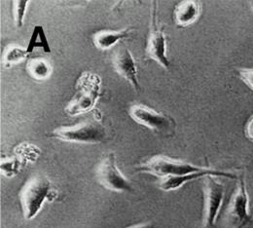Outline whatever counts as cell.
<instances>
[{"instance_id":"1","label":"cell","mask_w":253,"mask_h":228,"mask_svg":"<svg viewBox=\"0 0 253 228\" xmlns=\"http://www.w3.org/2000/svg\"><path fill=\"white\" fill-rule=\"evenodd\" d=\"M100 85L98 75L91 72L82 73L76 82L74 96L65 108L66 113L75 116L92 110L99 97Z\"/></svg>"},{"instance_id":"2","label":"cell","mask_w":253,"mask_h":228,"mask_svg":"<svg viewBox=\"0 0 253 228\" xmlns=\"http://www.w3.org/2000/svg\"><path fill=\"white\" fill-rule=\"evenodd\" d=\"M52 183L44 175L32 178L21 191L20 199L25 219L31 221L40 212L45 200L51 197Z\"/></svg>"},{"instance_id":"3","label":"cell","mask_w":253,"mask_h":228,"mask_svg":"<svg viewBox=\"0 0 253 228\" xmlns=\"http://www.w3.org/2000/svg\"><path fill=\"white\" fill-rule=\"evenodd\" d=\"M106 135L105 127L97 119H91L75 126L58 128L50 137L68 142L99 143L105 140Z\"/></svg>"},{"instance_id":"4","label":"cell","mask_w":253,"mask_h":228,"mask_svg":"<svg viewBox=\"0 0 253 228\" xmlns=\"http://www.w3.org/2000/svg\"><path fill=\"white\" fill-rule=\"evenodd\" d=\"M136 170L138 172L149 173L161 179H165L193 173H201L207 171L208 169L178 160H173L163 155H157L138 166Z\"/></svg>"},{"instance_id":"5","label":"cell","mask_w":253,"mask_h":228,"mask_svg":"<svg viewBox=\"0 0 253 228\" xmlns=\"http://www.w3.org/2000/svg\"><path fill=\"white\" fill-rule=\"evenodd\" d=\"M96 176L105 188L117 192H133V187L117 167L114 153L107 154L97 167Z\"/></svg>"},{"instance_id":"6","label":"cell","mask_w":253,"mask_h":228,"mask_svg":"<svg viewBox=\"0 0 253 228\" xmlns=\"http://www.w3.org/2000/svg\"><path fill=\"white\" fill-rule=\"evenodd\" d=\"M204 185V225L207 228H211L215 225L221 208L225 187L213 176L206 177Z\"/></svg>"},{"instance_id":"7","label":"cell","mask_w":253,"mask_h":228,"mask_svg":"<svg viewBox=\"0 0 253 228\" xmlns=\"http://www.w3.org/2000/svg\"><path fill=\"white\" fill-rule=\"evenodd\" d=\"M128 113L136 123L158 133L171 134L175 128L172 118L145 105L133 104L129 107Z\"/></svg>"},{"instance_id":"8","label":"cell","mask_w":253,"mask_h":228,"mask_svg":"<svg viewBox=\"0 0 253 228\" xmlns=\"http://www.w3.org/2000/svg\"><path fill=\"white\" fill-rule=\"evenodd\" d=\"M249 194L247 191L244 177L242 176L239 179L237 190L232 197L226 212L227 224L231 228H242L249 222Z\"/></svg>"},{"instance_id":"9","label":"cell","mask_w":253,"mask_h":228,"mask_svg":"<svg viewBox=\"0 0 253 228\" xmlns=\"http://www.w3.org/2000/svg\"><path fill=\"white\" fill-rule=\"evenodd\" d=\"M151 28L146 45V56L157 62L166 69L169 67V61L167 57L166 36L162 28H159L157 21V4L153 2L151 10Z\"/></svg>"},{"instance_id":"10","label":"cell","mask_w":253,"mask_h":228,"mask_svg":"<svg viewBox=\"0 0 253 228\" xmlns=\"http://www.w3.org/2000/svg\"><path fill=\"white\" fill-rule=\"evenodd\" d=\"M113 66L117 73L128 81L135 91H140L135 61L126 47H120L113 55Z\"/></svg>"},{"instance_id":"11","label":"cell","mask_w":253,"mask_h":228,"mask_svg":"<svg viewBox=\"0 0 253 228\" xmlns=\"http://www.w3.org/2000/svg\"><path fill=\"white\" fill-rule=\"evenodd\" d=\"M208 176L224 177L232 180H235L238 178L235 174H232V173L208 169L207 171L201 172V173H193V174H188V175L179 176V177H170V178L161 179V181L159 182V187L165 191H171L181 187L183 184H185L188 182H192L201 178H206Z\"/></svg>"},{"instance_id":"12","label":"cell","mask_w":253,"mask_h":228,"mask_svg":"<svg viewBox=\"0 0 253 228\" xmlns=\"http://www.w3.org/2000/svg\"><path fill=\"white\" fill-rule=\"evenodd\" d=\"M200 4L196 1H182L174 9V21L180 28L188 27L200 16Z\"/></svg>"},{"instance_id":"13","label":"cell","mask_w":253,"mask_h":228,"mask_svg":"<svg viewBox=\"0 0 253 228\" xmlns=\"http://www.w3.org/2000/svg\"><path fill=\"white\" fill-rule=\"evenodd\" d=\"M132 32V29H125L119 32H99L95 33L94 36V43L95 47L100 50H107L115 45L118 41L127 38Z\"/></svg>"},{"instance_id":"14","label":"cell","mask_w":253,"mask_h":228,"mask_svg":"<svg viewBox=\"0 0 253 228\" xmlns=\"http://www.w3.org/2000/svg\"><path fill=\"white\" fill-rule=\"evenodd\" d=\"M28 70L34 79L42 81L47 79L51 75L52 67L47 61L36 58V59H32L29 62Z\"/></svg>"},{"instance_id":"15","label":"cell","mask_w":253,"mask_h":228,"mask_svg":"<svg viewBox=\"0 0 253 228\" xmlns=\"http://www.w3.org/2000/svg\"><path fill=\"white\" fill-rule=\"evenodd\" d=\"M29 50L28 49H23L18 46H10L9 48L6 49L5 53V64L6 65H13L16 63L21 62L24 60L28 55H29Z\"/></svg>"},{"instance_id":"16","label":"cell","mask_w":253,"mask_h":228,"mask_svg":"<svg viewBox=\"0 0 253 228\" xmlns=\"http://www.w3.org/2000/svg\"><path fill=\"white\" fill-rule=\"evenodd\" d=\"M38 46L45 48L47 52L49 50L48 43L46 41V37H45L44 33H43V31L40 27H37L34 30V33L32 34V40H31V43H30V47L28 48V50H29V52H32V49L34 47H38Z\"/></svg>"},{"instance_id":"17","label":"cell","mask_w":253,"mask_h":228,"mask_svg":"<svg viewBox=\"0 0 253 228\" xmlns=\"http://www.w3.org/2000/svg\"><path fill=\"white\" fill-rule=\"evenodd\" d=\"M29 2L28 1H15L14 3V14H15V22L18 28H21L24 24V19L27 12Z\"/></svg>"},{"instance_id":"18","label":"cell","mask_w":253,"mask_h":228,"mask_svg":"<svg viewBox=\"0 0 253 228\" xmlns=\"http://www.w3.org/2000/svg\"><path fill=\"white\" fill-rule=\"evenodd\" d=\"M239 75L241 79L253 90V68H243L239 69Z\"/></svg>"},{"instance_id":"19","label":"cell","mask_w":253,"mask_h":228,"mask_svg":"<svg viewBox=\"0 0 253 228\" xmlns=\"http://www.w3.org/2000/svg\"><path fill=\"white\" fill-rule=\"evenodd\" d=\"M246 134H247V137L253 141V116L250 119V121L247 124Z\"/></svg>"},{"instance_id":"20","label":"cell","mask_w":253,"mask_h":228,"mask_svg":"<svg viewBox=\"0 0 253 228\" xmlns=\"http://www.w3.org/2000/svg\"><path fill=\"white\" fill-rule=\"evenodd\" d=\"M127 228H152V225H150V224H141V225L132 226V227Z\"/></svg>"},{"instance_id":"21","label":"cell","mask_w":253,"mask_h":228,"mask_svg":"<svg viewBox=\"0 0 253 228\" xmlns=\"http://www.w3.org/2000/svg\"><path fill=\"white\" fill-rule=\"evenodd\" d=\"M252 6H253V2H252Z\"/></svg>"},{"instance_id":"22","label":"cell","mask_w":253,"mask_h":228,"mask_svg":"<svg viewBox=\"0 0 253 228\" xmlns=\"http://www.w3.org/2000/svg\"><path fill=\"white\" fill-rule=\"evenodd\" d=\"M252 215H253V214H252Z\"/></svg>"}]
</instances>
